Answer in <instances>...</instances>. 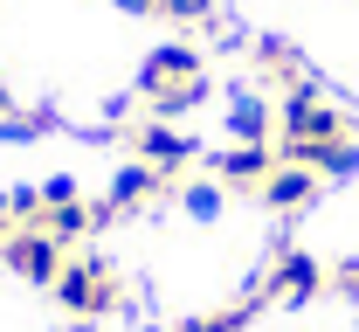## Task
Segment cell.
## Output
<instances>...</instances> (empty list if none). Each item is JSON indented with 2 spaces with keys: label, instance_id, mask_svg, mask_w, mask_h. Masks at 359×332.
Here are the masks:
<instances>
[{
  "label": "cell",
  "instance_id": "cell-4",
  "mask_svg": "<svg viewBox=\"0 0 359 332\" xmlns=\"http://www.w3.org/2000/svg\"><path fill=\"white\" fill-rule=\"evenodd\" d=\"M318 291H325V263L304 256V249H283V256L269 263V277L249 291V298H256V305H311Z\"/></svg>",
  "mask_w": 359,
  "mask_h": 332
},
{
  "label": "cell",
  "instance_id": "cell-16",
  "mask_svg": "<svg viewBox=\"0 0 359 332\" xmlns=\"http://www.w3.org/2000/svg\"><path fill=\"white\" fill-rule=\"evenodd\" d=\"M118 7H125V14H152V0H118Z\"/></svg>",
  "mask_w": 359,
  "mask_h": 332
},
{
  "label": "cell",
  "instance_id": "cell-12",
  "mask_svg": "<svg viewBox=\"0 0 359 332\" xmlns=\"http://www.w3.org/2000/svg\"><path fill=\"white\" fill-rule=\"evenodd\" d=\"M180 208H187L194 222H215V215L228 208V187L222 180H187V187H180Z\"/></svg>",
  "mask_w": 359,
  "mask_h": 332
},
{
  "label": "cell",
  "instance_id": "cell-11",
  "mask_svg": "<svg viewBox=\"0 0 359 332\" xmlns=\"http://www.w3.org/2000/svg\"><path fill=\"white\" fill-rule=\"evenodd\" d=\"M42 229H48L55 242H62V249H69L76 236H90V229H97V222H90V201H76V194H69V201H48Z\"/></svg>",
  "mask_w": 359,
  "mask_h": 332
},
{
  "label": "cell",
  "instance_id": "cell-7",
  "mask_svg": "<svg viewBox=\"0 0 359 332\" xmlns=\"http://www.w3.org/2000/svg\"><path fill=\"white\" fill-rule=\"evenodd\" d=\"M269 173H276V152H269V145H228V152H215V180H222L228 194L235 187L263 194Z\"/></svg>",
  "mask_w": 359,
  "mask_h": 332
},
{
  "label": "cell",
  "instance_id": "cell-17",
  "mask_svg": "<svg viewBox=\"0 0 359 332\" xmlns=\"http://www.w3.org/2000/svg\"><path fill=\"white\" fill-rule=\"evenodd\" d=\"M7 111H14V97H7V84H0V118H7Z\"/></svg>",
  "mask_w": 359,
  "mask_h": 332
},
{
  "label": "cell",
  "instance_id": "cell-2",
  "mask_svg": "<svg viewBox=\"0 0 359 332\" xmlns=\"http://www.w3.org/2000/svg\"><path fill=\"white\" fill-rule=\"evenodd\" d=\"M55 305H62L69 319H111V312L125 305L118 263H104V256H69L62 277H55Z\"/></svg>",
  "mask_w": 359,
  "mask_h": 332
},
{
  "label": "cell",
  "instance_id": "cell-14",
  "mask_svg": "<svg viewBox=\"0 0 359 332\" xmlns=\"http://www.w3.org/2000/svg\"><path fill=\"white\" fill-rule=\"evenodd\" d=\"M325 284L346 291V298H359V263H339V270H325Z\"/></svg>",
  "mask_w": 359,
  "mask_h": 332
},
{
  "label": "cell",
  "instance_id": "cell-5",
  "mask_svg": "<svg viewBox=\"0 0 359 332\" xmlns=\"http://www.w3.org/2000/svg\"><path fill=\"white\" fill-rule=\"evenodd\" d=\"M318 187H325V180H318L311 166L276 159V173L263 180V194H256V201H263L269 215H304V208H318Z\"/></svg>",
  "mask_w": 359,
  "mask_h": 332
},
{
  "label": "cell",
  "instance_id": "cell-3",
  "mask_svg": "<svg viewBox=\"0 0 359 332\" xmlns=\"http://www.w3.org/2000/svg\"><path fill=\"white\" fill-rule=\"evenodd\" d=\"M0 263L21 277V284H42L55 291V277H62V263H69V249L48 236V229H14V236L0 242Z\"/></svg>",
  "mask_w": 359,
  "mask_h": 332
},
{
  "label": "cell",
  "instance_id": "cell-15",
  "mask_svg": "<svg viewBox=\"0 0 359 332\" xmlns=\"http://www.w3.org/2000/svg\"><path fill=\"white\" fill-rule=\"evenodd\" d=\"M14 236V208H7V194H0V242Z\"/></svg>",
  "mask_w": 359,
  "mask_h": 332
},
{
  "label": "cell",
  "instance_id": "cell-9",
  "mask_svg": "<svg viewBox=\"0 0 359 332\" xmlns=\"http://www.w3.org/2000/svg\"><path fill=\"white\" fill-rule=\"evenodd\" d=\"M159 187H166V180H159V173H152L145 159H125V166H118V180H111V194H104V201H111V208L125 215V208H138V201H152V194H159Z\"/></svg>",
  "mask_w": 359,
  "mask_h": 332
},
{
  "label": "cell",
  "instance_id": "cell-1",
  "mask_svg": "<svg viewBox=\"0 0 359 332\" xmlns=\"http://www.w3.org/2000/svg\"><path fill=\"white\" fill-rule=\"evenodd\" d=\"M138 97H145L152 118L194 111V104L208 97V62H201V48L194 42H159L145 55V69H138Z\"/></svg>",
  "mask_w": 359,
  "mask_h": 332
},
{
  "label": "cell",
  "instance_id": "cell-10",
  "mask_svg": "<svg viewBox=\"0 0 359 332\" xmlns=\"http://www.w3.org/2000/svg\"><path fill=\"white\" fill-rule=\"evenodd\" d=\"M256 77L269 91H297L304 84V62H297V48H283V42H256Z\"/></svg>",
  "mask_w": 359,
  "mask_h": 332
},
{
  "label": "cell",
  "instance_id": "cell-13",
  "mask_svg": "<svg viewBox=\"0 0 359 332\" xmlns=\"http://www.w3.org/2000/svg\"><path fill=\"white\" fill-rule=\"evenodd\" d=\"M256 319V298H242V305H222V312H201V319H187L180 332H242Z\"/></svg>",
  "mask_w": 359,
  "mask_h": 332
},
{
  "label": "cell",
  "instance_id": "cell-8",
  "mask_svg": "<svg viewBox=\"0 0 359 332\" xmlns=\"http://www.w3.org/2000/svg\"><path fill=\"white\" fill-rule=\"evenodd\" d=\"M228 139L235 145H269L276 139V104L256 91H235L228 97Z\"/></svg>",
  "mask_w": 359,
  "mask_h": 332
},
{
  "label": "cell",
  "instance_id": "cell-6",
  "mask_svg": "<svg viewBox=\"0 0 359 332\" xmlns=\"http://www.w3.org/2000/svg\"><path fill=\"white\" fill-rule=\"evenodd\" d=\"M132 159H145V166H152L159 180H173L180 166L194 159V139H180L166 118H145V125L132 132Z\"/></svg>",
  "mask_w": 359,
  "mask_h": 332
}]
</instances>
